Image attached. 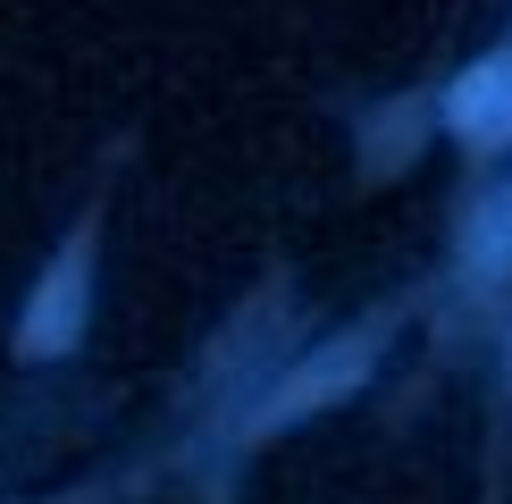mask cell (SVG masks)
Returning <instances> with one entry per match:
<instances>
[{
  "mask_svg": "<svg viewBox=\"0 0 512 504\" xmlns=\"http://www.w3.org/2000/svg\"><path fill=\"white\" fill-rule=\"evenodd\" d=\"M454 118L471 126L479 143H496V135H512V59H487V68L454 93Z\"/></svg>",
  "mask_w": 512,
  "mask_h": 504,
  "instance_id": "1",
  "label": "cell"
}]
</instances>
